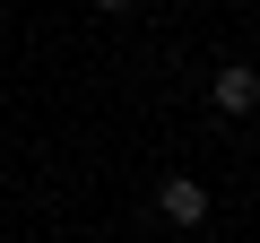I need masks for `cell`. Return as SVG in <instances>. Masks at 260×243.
Masks as SVG:
<instances>
[{"mask_svg":"<svg viewBox=\"0 0 260 243\" xmlns=\"http://www.w3.org/2000/svg\"><path fill=\"white\" fill-rule=\"evenodd\" d=\"M208 104H217V113H234V122H243V113H260V70H251V61H225V70H217V87H208Z\"/></svg>","mask_w":260,"mask_h":243,"instance_id":"cell-1","label":"cell"},{"mask_svg":"<svg viewBox=\"0 0 260 243\" xmlns=\"http://www.w3.org/2000/svg\"><path fill=\"white\" fill-rule=\"evenodd\" d=\"M156 208H165L174 226H200V217H208V183H191V174H165V191H156Z\"/></svg>","mask_w":260,"mask_h":243,"instance_id":"cell-2","label":"cell"},{"mask_svg":"<svg viewBox=\"0 0 260 243\" xmlns=\"http://www.w3.org/2000/svg\"><path fill=\"white\" fill-rule=\"evenodd\" d=\"M95 9H130V0H95Z\"/></svg>","mask_w":260,"mask_h":243,"instance_id":"cell-3","label":"cell"}]
</instances>
